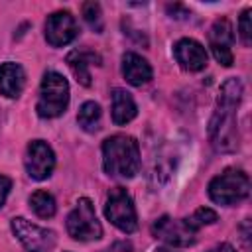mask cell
<instances>
[{
    "mask_svg": "<svg viewBox=\"0 0 252 252\" xmlns=\"http://www.w3.org/2000/svg\"><path fill=\"white\" fill-rule=\"evenodd\" d=\"M122 75L130 85L142 87V85L152 81L154 71H152V65L142 55H138L134 51H128V53L122 55Z\"/></svg>",
    "mask_w": 252,
    "mask_h": 252,
    "instance_id": "4fadbf2b",
    "label": "cell"
},
{
    "mask_svg": "<svg viewBox=\"0 0 252 252\" xmlns=\"http://www.w3.org/2000/svg\"><path fill=\"white\" fill-rule=\"evenodd\" d=\"M209 252H236L228 242H222V244H217L215 248H211Z\"/></svg>",
    "mask_w": 252,
    "mask_h": 252,
    "instance_id": "603a6c76",
    "label": "cell"
},
{
    "mask_svg": "<svg viewBox=\"0 0 252 252\" xmlns=\"http://www.w3.org/2000/svg\"><path fill=\"white\" fill-rule=\"evenodd\" d=\"M242 100V83L238 77H230L220 85L215 112L209 122V138L217 152H234L238 148V124L236 108Z\"/></svg>",
    "mask_w": 252,
    "mask_h": 252,
    "instance_id": "6da1fadb",
    "label": "cell"
},
{
    "mask_svg": "<svg viewBox=\"0 0 252 252\" xmlns=\"http://www.w3.org/2000/svg\"><path fill=\"white\" fill-rule=\"evenodd\" d=\"M26 85V71L20 63L6 61L0 65V93L6 98H18Z\"/></svg>",
    "mask_w": 252,
    "mask_h": 252,
    "instance_id": "5bb4252c",
    "label": "cell"
},
{
    "mask_svg": "<svg viewBox=\"0 0 252 252\" xmlns=\"http://www.w3.org/2000/svg\"><path fill=\"white\" fill-rule=\"evenodd\" d=\"M100 116H102V112H100V106L94 102V100H87V102H83L81 104V108H79V114H77V122H79V126L85 130V132H96L98 128H100Z\"/></svg>",
    "mask_w": 252,
    "mask_h": 252,
    "instance_id": "e0dca14e",
    "label": "cell"
},
{
    "mask_svg": "<svg viewBox=\"0 0 252 252\" xmlns=\"http://www.w3.org/2000/svg\"><path fill=\"white\" fill-rule=\"evenodd\" d=\"M112 122L122 126V124H128L130 120L136 118L138 114V106L132 98V94L124 89H114L112 94Z\"/></svg>",
    "mask_w": 252,
    "mask_h": 252,
    "instance_id": "2e32d148",
    "label": "cell"
},
{
    "mask_svg": "<svg viewBox=\"0 0 252 252\" xmlns=\"http://www.w3.org/2000/svg\"><path fill=\"white\" fill-rule=\"evenodd\" d=\"M10 189H12V179L6 177V175H0V209L6 203V199L10 195Z\"/></svg>",
    "mask_w": 252,
    "mask_h": 252,
    "instance_id": "7402d4cb",
    "label": "cell"
},
{
    "mask_svg": "<svg viewBox=\"0 0 252 252\" xmlns=\"http://www.w3.org/2000/svg\"><path fill=\"white\" fill-rule=\"evenodd\" d=\"M173 57L185 71H191V73L205 69L209 61L207 49L197 39H191V37H183L173 45Z\"/></svg>",
    "mask_w": 252,
    "mask_h": 252,
    "instance_id": "7c38bea8",
    "label": "cell"
},
{
    "mask_svg": "<svg viewBox=\"0 0 252 252\" xmlns=\"http://www.w3.org/2000/svg\"><path fill=\"white\" fill-rule=\"evenodd\" d=\"M24 165L32 179H35V181L47 179L55 169V154H53L51 146L43 140H32L26 148Z\"/></svg>",
    "mask_w": 252,
    "mask_h": 252,
    "instance_id": "ba28073f",
    "label": "cell"
},
{
    "mask_svg": "<svg viewBox=\"0 0 252 252\" xmlns=\"http://www.w3.org/2000/svg\"><path fill=\"white\" fill-rule=\"evenodd\" d=\"M217 213L213 211V209H209V207H201V209H197L193 215H189L187 219H183L195 232L201 228V226H205V224H213V222H217Z\"/></svg>",
    "mask_w": 252,
    "mask_h": 252,
    "instance_id": "ffe728a7",
    "label": "cell"
},
{
    "mask_svg": "<svg viewBox=\"0 0 252 252\" xmlns=\"http://www.w3.org/2000/svg\"><path fill=\"white\" fill-rule=\"evenodd\" d=\"M250 14H252V10L246 8L240 14V18H238V35H240V41L246 47L252 43V22H250Z\"/></svg>",
    "mask_w": 252,
    "mask_h": 252,
    "instance_id": "44dd1931",
    "label": "cell"
},
{
    "mask_svg": "<svg viewBox=\"0 0 252 252\" xmlns=\"http://www.w3.org/2000/svg\"><path fill=\"white\" fill-rule=\"evenodd\" d=\"M152 232L169 246H191L197 240V232L183 219H171L167 215L154 220Z\"/></svg>",
    "mask_w": 252,
    "mask_h": 252,
    "instance_id": "9c48e42d",
    "label": "cell"
},
{
    "mask_svg": "<svg viewBox=\"0 0 252 252\" xmlns=\"http://www.w3.org/2000/svg\"><path fill=\"white\" fill-rule=\"evenodd\" d=\"M67 65L83 87H91V67L100 65V55L91 49H75L67 55Z\"/></svg>",
    "mask_w": 252,
    "mask_h": 252,
    "instance_id": "9a60e30c",
    "label": "cell"
},
{
    "mask_svg": "<svg viewBox=\"0 0 252 252\" xmlns=\"http://www.w3.org/2000/svg\"><path fill=\"white\" fill-rule=\"evenodd\" d=\"M10 226L14 236L28 252H51L55 248V232L45 226L30 222L24 217H14L10 220Z\"/></svg>",
    "mask_w": 252,
    "mask_h": 252,
    "instance_id": "52a82bcc",
    "label": "cell"
},
{
    "mask_svg": "<svg viewBox=\"0 0 252 252\" xmlns=\"http://www.w3.org/2000/svg\"><path fill=\"white\" fill-rule=\"evenodd\" d=\"M79 35V26L69 10H57L45 20V39L51 47L69 45Z\"/></svg>",
    "mask_w": 252,
    "mask_h": 252,
    "instance_id": "30bf717a",
    "label": "cell"
},
{
    "mask_svg": "<svg viewBox=\"0 0 252 252\" xmlns=\"http://www.w3.org/2000/svg\"><path fill=\"white\" fill-rule=\"evenodd\" d=\"M104 215L118 230L126 234H132L138 228L136 207H134L130 193L124 187H114L108 191L106 203H104Z\"/></svg>",
    "mask_w": 252,
    "mask_h": 252,
    "instance_id": "8992f818",
    "label": "cell"
},
{
    "mask_svg": "<svg viewBox=\"0 0 252 252\" xmlns=\"http://www.w3.org/2000/svg\"><path fill=\"white\" fill-rule=\"evenodd\" d=\"M67 232L71 238L79 242H91L102 236V226L96 219L94 205L89 197H81L67 215Z\"/></svg>",
    "mask_w": 252,
    "mask_h": 252,
    "instance_id": "5b68a950",
    "label": "cell"
},
{
    "mask_svg": "<svg viewBox=\"0 0 252 252\" xmlns=\"http://www.w3.org/2000/svg\"><path fill=\"white\" fill-rule=\"evenodd\" d=\"M232 41H234V33H232V24L228 22V18L215 20L209 30V47L213 51V57L222 67H230L234 63Z\"/></svg>",
    "mask_w": 252,
    "mask_h": 252,
    "instance_id": "8fae6325",
    "label": "cell"
},
{
    "mask_svg": "<svg viewBox=\"0 0 252 252\" xmlns=\"http://www.w3.org/2000/svg\"><path fill=\"white\" fill-rule=\"evenodd\" d=\"M30 209L39 217V219H51L57 211V205H55V199L51 193L39 189L35 193H32L30 197Z\"/></svg>",
    "mask_w": 252,
    "mask_h": 252,
    "instance_id": "ac0fdd59",
    "label": "cell"
},
{
    "mask_svg": "<svg viewBox=\"0 0 252 252\" xmlns=\"http://www.w3.org/2000/svg\"><path fill=\"white\" fill-rule=\"evenodd\" d=\"M81 12H83V18H85V22L89 24V28L94 30L96 33H100L102 28H104L100 4H98V2H85L83 8H81Z\"/></svg>",
    "mask_w": 252,
    "mask_h": 252,
    "instance_id": "d6986e66",
    "label": "cell"
},
{
    "mask_svg": "<svg viewBox=\"0 0 252 252\" xmlns=\"http://www.w3.org/2000/svg\"><path fill=\"white\" fill-rule=\"evenodd\" d=\"M250 193L248 173L236 167H226L222 173L215 175L209 181V197L219 205H236L244 201Z\"/></svg>",
    "mask_w": 252,
    "mask_h": 252,
    "instance_id": "277c9868",
    "label": "cell"
},
{
    "mask_svg": "<svg viewBox=\"0 0 252 252\" xmlns=\"http://www.w3.org/2000/svg\"><path fill=\"white\" fill-rule=\"evenodd\" d=\"M69 106V83L57 71H47L39 85L35 110L41 118H57Z\"/></svg>",
    "mask_w": 252,
    "mask_h": 252,
    "instance_id": "3957f363",
    "label": "cell"
},
{
    "mask_svg": "<svg viewBox=\"0 0 252 252\" xmlns=\"http://www.w3.org/2000/svg\"><path fill=\"white\" fill-rule=\"evenodd\" d=\"M154 252H175L173 248H158V250H154Z\"/></svg>",
    "mask_w": 252,
    "mask_h": 252,
    "instance_id": "cb8c5ba5",
    "label": "cell"
},
{
    "mask_svg": "<svg viewBox=\"0 0 252 252\" xmlns=\"http://www.w3.org/2000/svg\"><path fill=\"white\" fill-rule=\"evenodd\" d=\"M142 165L140 146L128 134H114L102 142V167L106 175L132 179Z\"/></svg>",
    "mask_w": 252,
    "mask_h": 252,
    "instance_id": "7a4b0ae2",
    "label": "cell"
}]
</instances>
